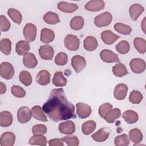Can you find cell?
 Returning <instances> with one entry per match:
<instances>
[{
  "label": "cell",
  "instance_id": "cell-1",
  "mask_svg": "<svg viewBox=\"0 0 146 146\" xmlns=\"http://www.w3.org/2000/svg\"><path fill=\"white\" fill-rule=\"evenodd\" d=\"M42 109L45 114L55 122L76 117L75 107L67 100L63 88L53 89Z\"/></svg>",
  "mask_w": 146,
  "mask_h": 146
},
{
  "label": "cell",
  "instance_id": "cell-2",
  "mask_svg": "<svg viewBox=\"0 0 146 146\" xmlns=\"http://www.w3.org/2000/svg\"><path fill=\"white\" fill-rule=\"evenodd\" d=\"M112 16L109 12L103 13L96 17L94 19V23L98 27H103L108 26L112 22Z\"/></svg>",
  "mask_w": 146,
  "mask_h": 146
},
{
  "label": "cell",
  "instance_id": "cell-3",
  "mask_svg": "<svg viewBox=\"0 0 146 146\" xmlns=\"http://www.w3.org/2000/svg\"><path fill=\"white\" fill-rule=\"evenodd\" d=\"M0 75L6 80L12 79L14 75V69L13 65L7 62H3L0 65Z\"/></svg>",
  "mask_w": 146,
  "mask_h": 146
},
{
  "label": "cell",
  "instance_id": "cell-4",
  "mask_svg": "<svg viewBox=\"0 0 146 146\" xmlns=\"http://www.w3.org/2000/svg\"><path fill=\"white\" fill-rule=\"evenodd\" d=\"M65 47L70 51H76L80 46V40L75 35H67L64 40Z\"/></svg>",
  "mask_w": 146,
  "mask_h": 146
},
{
  "label": "cell",
  "instance_id": "cell-5",
  "mask_svg": "<svg viewBox=\"0 0 146 146\" xmlns=\"http://www.w3.org/2000/svg\"><path fill=\"white\" fill-rule=\"evenodd\" d=\"M23 33L26 40L27 42H32L36 38V27L33 23H27L23 28Z\"/></svg>",
  "mask_w": 146,
  "mask_h": 146
},
{
  "label": "cell",
  "instance_id": "cell-6",
  "mask_svg": "<svg viewBox=\"0 0 146 146\" xmlns=\"http://www.w3.org/2000/svg\"><path fill=\"white\" fill-rule=\"evenodd\" d=\"M129 66L132 72L141 74L145 70V62L141 58H133L129 62Z\"/></svg>",
  "mask_w": 146,
  "mask_h": 146
},
{
  "label": "cell",
  "instance_id": "cell-7",
  "mask_svg": "<svg viewBox=\"0 0 146 146\" xmlns=\"http://www.w3.org/2000/svg\"><path fill=\"white\" fill-rule=\"evenodd\" d=\"M31 111L27 107L23 106L19 108L17 111V119L22 124L29 121L31 118Z\"/></svg>",
  "mask_w": 146,
  "mask_h": 146
},
{
  "label": "cell",
  "instance_id": "cell-8",
  "mask_svg": "<svg viewBox=\"0 0 146 146\" xmlns=\"http://www.w3.org/2000/svg\"><path fill=\"white\" fill-rule=\"evenodd\" d=\"M101 59L106 63H114L120 62V59L118 55L108 49H104L100 52Z\"/></svg>",
  "mask_w": 146,
  "mask_h": 146
},
{
  "label": "cell",
  "instance_id": "cell-9",
  "mask_svg": "<svg viewBox=\"0 0 146 146\" xmlns=\"http://www.w3.org/2000/svg\"><path fill=\"white\" fill-rule=\"evenodd\" d=\"M71 66L76 73H79L85 68L86 60L82 56L75 55L71 58Z\"/></svg>",
  "mask_w": 146,
  "mask_h": 146
},
{
  "label": "cell",
  "instance_id": "cell-10",
  "mask_svg": "<svg viewBox=\"0 0 146 146\" xmlns=\"http://www.w3.org/2000/svg\"><path fill=\"white\" fill-rule=\"evenodd\" d=\"M76 113L79 117L81 119H86L90 116L92 110L89 105L84 103L79 102L76 104Z\"/></svg>",
  "mask_w": 146,
  "mask_h": 146
},
{
  "label": "cell",
  "instance_id": "cell-11",
  "mask_svg": "<svg viewBox=\"0 0 146 146\" xmlns=\"http://www.w3.org/2000/svg\"><path fill=\"white\" fill-rule=\"evenodd\" d=\"M38 52L40 57L42 59L48 60H52L53 58L54 51L51 46L48 44H45L40 46L38 50Z\"/></svg>",
  "mask_w": 146,
  "mask_h": 146
},
{
  "label": "cell",
  "instance_id": "cell-12",
  "mask_svg": "<svg viewBox=\"0 0 146 146\" xmlns=\"http://www.w3.org/2000/svg\"><path fill=\"white\" fill-rule=\"evenodd\" d=\"M128 90V88L127 86L124 83L117 84L113 90V96L115 98L118 100L124 99L127 96Z\"/></svg>",
  "mask_w": 146,
  "mask_h": 146
},
{
  "label": "cell",
  "instance_id": "cell-13",
  "mask_svg": "<svg viewBox=\"0 0 146 146\" xmlns=\"http://www.w3.org/2000/svg\"><path fill=\"white\" fill-rule=\"evenodd\" d=\"M58 127L59 132L65 135H71L75 131V125L71 120H67L60 123Z\"/></svg>",
  "mask_w": 146,
  "mask_h": 146
},
{
  "label": "cell",
  "instance_id": "cell-14",
  "mask_svg": "<svg viewBox=\"0 0 146 146\" xmlns=\"http://www.w3.org/2000/svg\"><path fill=\"white\" fill-rule=\"evenodd\" d=\"M111 130L107 127H103L91 135V137L97 142H103L106 141L110 134Z\"/></svg>",
  "mask_w": 146,
  "mask_h": 146
},
{
  "label": "cell",
  "instance_id": "cell-15",
  "mask_svg": "<svg viewBox=\"0 0 146 146\" xmlns=\"http://www.w3.org/2000/svg\"><path fill=\"white\" fill-rule=\"evenodd\" d=\"M105 3L102 0H92L85 5V9L90 11H99L103 10Z\"/></svg>",
  "mask_w": 146,
  "mask_h": 146
},
{
  "label": "cell",
  "instance_id": "cell-16",
  "mask_svg": "<svg viewBox=\"0 0 146 146\" xmlns=\"http://www.w3.org/2000/svg\"><path fill=\"white\" fill-rule=\"evenodd\" d=\"M15 141V135L11 132H5L1 136V146H13Z\"/></svg>",
  "mask_w": 146,
  "mask_h": 146
},
{
  "label": "cell",
  "instance_id": "cell-17",
  "mask_svg": "<svg viewBox=\"0 0 146 146\" xmlns=\"http://www.w3.org/2000/svg\"><path fill=\"white\" fill-rule=\"evenodd\" d=\"M101 38L105 44L111 45L120 38V36L112 33L111 30H107L102 33Z\"/></svg>",
  "mask_w": 146,
  "mask_h": 146
},
{
  "label": "cell",
  "instance_id": "cell-18",
  "mask_svg": "<svg viewBox=\"0 0 146 146\" xmlns=\"http://www.w3.org/2000/svg\"><path fill=\"white\" fill-rule=\"evenodd\" d=\"M23 63L27 68H34L38 64V60L33 53L28 52L24 55Z\"/></svg>",
  "mask_w": 146,
  "mask_h": 146
},
{
  "label": "cell",
  "instance_id": "cell-19",
  "mask_svg": "<svg viewBox=\"0 0 146 146\" xmlns=\"http://www.w3.org/2000/svg\"><path fill=\"white\" fill-rule=\"evenodd\" d=\"M51 74L47 70H43L40 71L36 76V82L41 86H46L50 82Z\"/></svg>",
  "mask_w": 146,
  "mask_h": 146
},
{
  "label": "cell",
  "instance_id": "cell-20",
  "mask_svg": "<svg viewBox=\"0 0 146 146\" xmlns=\"http://www.w3.org/2000/svg\"><path fill=\"white\" fill-rule=\"evenodd\" d=\"M55 33L51 29L44 28L41 30L40 40L44 43H49L54 40Z\"/></svg>",
  "mask_w": 146,
  "mask_h": 146
},
{
  "label": "cell",
  "instance_id": "cell-21",
  "mask_svg": "<svg viewBox=\"0 0 146 146\" xmlns=\"http://www.w3.org/2000/svg\"><path fill=\"white\" fill-rule=\"evenodd\" d=\"M58 9L62 12L66 13H71L78 9V6L75 3H72L66 2H60L57 5Z\"/></svg>",
  "mask_w": 146,
  "mask_h": 146
},
{
  "label": "cell",
  "instance_id": "cell-22",
  "mask_svg": "<svg viewBox=\"0 0 146 146\" xmlns=\"http://www.w3.org/2000/svg\"><path fill=\"white\" fill-rule=\"evenodd\" d=\"M144 10V8L140 4L135 3L131 5L129 9L131 19L134 21H136Z\"/></svg>",
  "mask_w": 146,
  "mask_h": 146
},
{
  "label": "cell",
  "instance_id": "cell-23",
  "mask_svg": "<svg viewBox=\"0 0 146 146\" xmlns=\"http://www.w3.org/2000/svg\"><path fill=\"white\" fill-rule=\"evenodd\" d=\"M13 123V115L11 112L7 111L0 113V125L2 127H7Z\"/></svg>",
  "mask_w": 146,
  "mask_h": 146
},
{
  "label": "cell",
  "instance_id": "cell-24",
  "mask_svg": "<svg viewBox=\"0 0 146 146\" xmlns=\"http://www.w3.org/2000/svg\"><path fill=\"white\" fill-rule=\"evenodd\" d=\"M83 46L85 50L88 51H92L96 50L98 46V43L96 39L92 36H87L83 42Z\"/></svg>",
  "mask_w": 146,
  "mask_h": 146
},
{
  "label": "cell",
  "instance_id": "cell-25",
  "mask_svg": "<svg viewBox=\"0 0 146 146\" xmlns=\"http://www.w3.org/2000/svg\"><path fill=\"white\" fill-rule=\"evenodd\" d=\"M121 115V111L119 108L111 109L108 111L104 115L103 119L108 123H113L115 120L119 118Z\"/></svg>",
  "mask_w": 146,
  "mask_h": 146
},
{
  "label": "cell",
  "instance_id": "cell-26",
  "mask_svg": "<svg viewBox=\"0 0 146 146\" xmlns=\"http://www.w3.org/2000/svg\"><path fill=\"white\" fill-rule=\"evenodd\" d=\"M30 49V44L27 41L21 40L16 43L15 51L19 55H25L28 53Z\"/></svg>",
  "mask_w": 146,
  "mask_h": 146
},
{
  "label": "cell",
  "instance_id": "cell-27",
  "mask_svg": "<svg viewBox=\"0 0 146 146\" xmlns=\"http://www.w3.org/2000/svg\"><path fill=\"white\" fill-rule=\"evenodd\" d=\"M53 84L56 87H63L67 84V79L63 76L62 71H56L54 75L52 80Z\"/></svg>",
  "mask_w": 146,
  "mask_h": 146
},
{
  "label": "cell",
  "instance_id": "cell-28",
  "mask_svg": "<svg viewBox=\"0 0 146 146\" xmlns=\"http://www.w3.org/2000/svg\"><path fill=\"white\" fill-rule=\"evenodd\" d=\"M32 116L35 119L41 121H47V119L46 115L44 113L43 109L39 106H35L31 109Z\"/></svg>",
  "mask_w": 146,
  "mask_h": 146
},
{
  "label": "cell",
  "instance_id": "cell-29",
  "mask_svg": "<svg viewBox=\"0 0 146 146\" xmlns=\"http://www.w3.org/2000/svg\"><path fill=\"white\" fill-rule=\"evenodd\" d=\"M122 117L128 124H134L139 120L138 114L134 111H125L122 115Z\"/></svg>",
  "mask_w": 146,
  "mask_h": 146
},
{
  "label": "cell",
  "instance_id": "cell-30",
  "mask_svg": "<svg viewBox=\"0 0 146 146\" xmlns=\"http://www.w3.org/2000/svg\"><path fill=\"white\" fill-rule=\"evenodd\" d=\"M113 74L117 77H122L128 74V72L124 64L119 62L112 67Z\"/></svg>",
  "mask_w": 146,
  "mask_h": 146
},
{
  "label": "cell",
  "instance_id": "cell-31",
  "mask_svg": "<svg viewBox=\"0 0 146 146\" xmlns=\"http://www.w3.org/2000/svg\"><path fill=\"white\" fill-rule=\"evenodd\" d=\"M96 123L94 120H87L85 121L82 126V132L86 135H89L95 129Z\"/></svg>",
  "mask_w": 146,
  "mask_h": 146
},
{
  "label": "cell",
  "instance_id": "cell-32",
  "mask_svg": "<svg viewBox=\"0 0 146 146\" xmlns=\"http://www.w3.org/2000/svg\"><path fill=\"white\" fill-rule=\"evenodd\" d=\"M43 20L47 24L55 25L60 22L58 15L54 12L48 11L43 15Z\"/></svg>",
  "mask_w": 146,
  "mask_h": 146
},
{
  "label": "cell",
  "instance_id": "cell-33",
  "mask_svg": "<svg viewBox=\"0 0 146 146\" xmlns=\"http://www.w3.org/2000/svg\"><path fill=\"white\" fill-rule=\"evenodd\" d=\"M129 137L131 141L136 144L140 143L143 138L141 131L138 128H133L130 130L129 132Z\"/></svg>",
  "mask_w": 146,
  "mask_h": 146
},
{
  "label": "cell",
  "instance_id": "cell-34",
  "mask_svg": "<svg viewBox=\"0 0 146 146\" xmlns=\"http://www.w3.org/2000/svg\"><path fill=\"white\" fill-rule=\"evenodd\" d=\"M84 19L81 16H75L70 21V27L72 30H80L84 26Z\"/></svg>",
  "mask_w": 146,
  "mask_h": 146
},
{
  "label": "cell",
  "instance_id": "cell-35",
  "mask_svg": "<svg viewBox=\"0 0 146 146\" xmlns=\"http://www.w3.org/2000/svg\"><path fill=\"white\" fill-rule=\"evenodd\" d=\"M0 50L6 55H9L11 51V42L8 38H3L0 41Z\"/></svg>",
  "mask_w": 146,
  "mask_h": 146
},
{
  "label": "cell",
  "instance_id": "cell-36",
  "mask_svg": "<svg viewBox=\"0 0 146 146\" xmlns=\"http://www.w3.org/2000/svg\"><path fill=\"white\" fill-rule=\"evenodd\" d=\"M9 17L12 21L18 25H20L22 21V16L21 13L15 9L10 8L7 11Z\"/></svg>",
  "mask_w": 146,
  "mask_h": 146
},
{
  "label": "cell",
  "instance_id": "cell-37",
  "mask_svg": "<svg viewBox=\"0 0 146 146\" xmlns=\"http://www.w3.org/2000/svg\"><path fill=\"white\" fill-rule=\"evenodd\" d=\"M133 44L136 50L140 54H144L146 51V41L142 38H135Z\"/></svg>",
  "mask_w": 146,
  "mask_h": 146
},
{
  "label": "cell",
  "instance_id": "cell-38",
  "mask_svg": "<svg viewBox=\"0 0 146 146\" xmlns=\"http://www.w3.org/2000/svg\"><path fill=\"white\" fill-rule=\"evenodd\" d=\"M47 143V139L42 135H34L29 141V143L30 145H37L40 146H46Z\"/></svg>",
  "mask_w": 146,
  "mask_h": 146
},
{
  "label": "cell",
  "instance_id": "cell-39",
  "mask_svg": "<svg viewBox=\"0 0 146 146\" xmlns=\"http://www.w3.org/2000/svg\"><path fill=\"white\" fill-rule=\"evenodd\" d=\"M113 27L117 33L123 35H129L132 31V28L129 26L119 22L115 23Z\"/></svg>",
  "mask_w": 146,
  "mask_h": 146
},
{
  "label": "cell",
  "instance_id": "cell-40",
  "mask_svg": "<svg viewBox=\"0 0 146 146\" xmlns=\"http://www.w3.org/2000/svg\"><path fill=\"white\" fill-rule=\"evenodd\" d=\"M19 81L25 86H29L32 83V77L30 73L26 70L21 71L19 75Z\"/></svg>",
  "mask_w": 146,
  "mask_h": 146
},
{
  "label": "cell",
  "instance_id": "cell-41",
  "mask_svg": "<svg viewBox=\"0 0 146 146\" xmlns=\"http://www.w3.org/2000/svg\"><path fill=\"white\" fill-rule=\"evenodd\" d=\"M129 137L125 133L117 136L114 140L116 146H127L129 144Z\"/></svg>",
  "mask_w": 146,
  "mask_h": 146
},
{
  "label": "cell",
  "instance_id": "cell-42",
  "mask_svg": "<svg viewBox=\"0 0 146 146\" xmlns=\"http://www.w3.org/2000/svg\"><path fill=\"white\" fill-rule=\"evenodd\" d=\"M143 99V96L139 91L133 90L129 94V100L132 104H139L141 102Z\"/></svg>",
  "mask_w": 146,
  "mask_h": 146
},
{
  "label": "cell",
  "instance_id": "cell-43",
  "mask_svg": "<svg viewBox=\"0 0 146 146\" xmlns=\"http://www.w3.org/2000/svg\"><path fill=\"white\" fill-rule=\"evenodd\" d=\"M116 50L121 54H126L130 50L129 43L126 40H121L116 46Z\"/></svg>",
  "mask_w": 146,
  "mask_h": 146
},
{
  "label": "cell",
  "instance_id": "cell-44",
  "mask_svg": "<svg viewBox=\"0 0 146 146\" xmlns=\"http://www.w3.org/2000/svg\"><path fill=\"white\" fill-rule=\"evenodd\" d=\"M68 62V56L66 53L63 52H59L55 57L54 62L56 65L64 66Z\"/></svg>",
  "mask_w": 146,
  "mask_h": 146
},
{
  "label": "cell",
  "instance_id": "cell-45",
  "mask_svg": "<svg viewBox=\"0 0 146 146\" xmlns=\"http://www.w3.org/2000/svg\"><path fill=\"white\" fill-rule=\"evenodd\" d=\"M11 91L12 94L17 98H24L26 95L25 90L19 86H12V87H11Z\"/></svg>",
  "mask_w": 146,
  "mask_h": 146
},
{
  "label": "cell",
  "instance_id": "cell-46",
  "mask_svg": "<svg viewBox=\"0 0 146 146\" xmlns=\"http://www.w3.org/2000/svg\"><path fill=\"white\" fill-rule=\"evenodd\" d=\"M61 139L63 142H65L68 146H77L79 144V139L76 136H66L62 137Z\"/></svg>",
  "mask_w": 146,
  "mask_h": 146
},
{
  "label": "cell",
  "instance_id": "cell-47",
  "mask_svg": "<svg viewBox=\"0 0 146 146\" xmlns=\"http://www.w3.org/2000/svg\"><path fill=\"white\" fill-rule=\"evenodd\" d=\"M47 132V127L43 124H36L32 128V132L34 135H43Z\"/></svg>",
  "mask_w": 146,
  "mask_h": 146
},
{
  "label": "cell",
  "instance_id": "cell-48",
  "mask_svg": "<svg viewBox=\"0 0 146 146\" xmlns=\"http://www.w3.org/2000/svg\"><path fill=\"white\" fill-rule=\"evenodd\" d=\"M11 26L10 21L6 18V17L3 15L0 16V29L1 31L6 32L8 31Z\"/></svg>",
  "mask_w": 146,
  "mask_h": 146
},
{
  "label": "cell",
  "instance_id": "cell-49",
  "mask_svg": "<svg viewBox=\"0 0 146 146\" xmlns=\"http://www.w3.org/2000/svg\"><path fill=\"white\" fill-rule=\"evenodd\" d=\"M112 109V105L109 103H105L102 104L99 108L98 112L102 117H104L106 113L110 111V110Z\"/></svg>",
  "mask_w": 146,
  "mask_h": 146
},
{
  "label": "cell",
  "instance_id": "cell-50",
  "mask_svg": "<svg viewBox=\"0 0 146 146\" xmlns=\"http://www.w3.org/2000/svg\"><path fill=\"white\" fill-rule=\"evenodd\" d=\"M48 145L50 146H62L64 145L63 141L61 139H53L48 141Z\"/></svg>",
  "mask_w": 146,
  "mask_h": 146
},
{
  "label": "cell",
  "instance_id": "cell-51",
  "mask_svg": "<svg viewBox=\"0 0 146 146\" xmlns=\"http://www.w3.org/2000/svg\"><path fill=\"white\" fill-rule=\"evenodd\" d=\"M6 91V87L2 82H0V94H3Z\"/></svg>",
  "mask_w": 146,
  "mask_h": 146
},
{
  "label": "cell",
  "instance_id": "cell-52",
  "mask_svg": "<svg viewBox=\"0 0 146 146\" xmlns=\"http://www.w3.org/2000/svg\"><path fill=\"white\" fill-rule=\"evenodd\" d=\"M145 17H144V19H143V21L142 24L141 25V27H142V29H143V31H144V33H145V30H144V29H145Z\"/></svg>",
  "mask_w": 146,
  "mask_h": 146
}]
</instances>
